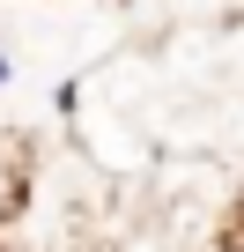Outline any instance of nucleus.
I'll return each instance as SVG.
<instances>
[{"label": "nucleus", "mask_w": 244, "mask_h": 252, "mask_svg": "<svg viewBox=\"0 0 244 252\" xmlns=\"http://www.w3.org/2000/svg\"><path fill=\"white\" fill-rule=\"evenodd\" d=\"M23 193H30V186H23V156H15L8 141H0V222H8V215L23 208Z\"/></svg>", "instance_id": "1"}]
</instances>
